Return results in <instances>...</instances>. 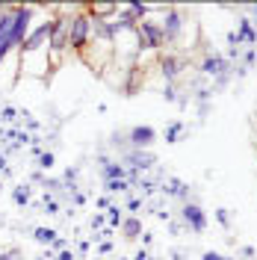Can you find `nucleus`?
Wrapping results in <instances>:
<instances>
[{
	"label": "nucleus",
	"mask_w": 257,
	"mask_h": 260,
	"mask_svg": "<svg viewBox=\"0 0 257 260\" xmlns=\"http://www.w3.org/2000/svg\"><path fill=\"white\" fill-rule=\"evenodd\" d=\"M33 240H36V243L39 245H53L56 243V231H53V228H45V225H39V228H33Z\"/></svg>",
	"instance_id": "16"
},
{
	"label": "nucleus",
	"mask_w": 257,
	"mask_h": 260,
	"mask_svg": "<svg viewBox=\"0 0 257 260\" xmlns=\"http://www.w3.org/2000/svg\"><path fill=\"white\" fill-rule=\"evenodd\" d=\"M104 225H107V213H95V216H92V222H89L92 234H101V231H104Z\"/></svg>",
	"instance_id": "25"
},
{
	"label": "nucleus",
	"mask_w": 257,
	"mask_h": 260,
	"mask_svg": "<svg viewBox=\"0 0 257 260\" xmlns=\"http://www.w3.org/2000/svg\"><path fill=\"white\" fill-rule=\"evenodd\" d=\"M151 243H154V234H145L142 231V248H148Z\"/></svg>",
	"instance_id": "38"
},
{
	"label": "nucleus",
	"mask_w": 257,
	"mask_h": 260,
	"mask_svg": "<svg viewBox=\"0 0 257 260\" xmlns=\"http://www.w3.org/2000/svg\"><path fill=\"white\" fill-rule=\"evenodd\" d=\"M0 260H27V254L21 248H3L0 251Z\"/></svg>",
	"instance_id": "26"
},
{
	"label": "nucleus",
	"mask_w": 257,
	"mask_h": 260,
	"mask_svg": "<svg viewBox=\"0 0 257 260\" xmlns=\"http://www.w3.org/2000/svg\"><path fill=\"white\" fill-rule=\"evenodd\" d=\"M50 27H53V18H45L42 24H36V27H33V30H30V36L24 39V45L18 48V53H21V59H27V56H36V53H45V50H48Z\"/></svg>",
	"instance_id": "3"
},
{
	"label": "nucleus",
	"mask_w": 257,
	"mask_h": 260,
	"mask_svg": "<svg viewBox=\"0 0 257 260\" xmlns=\"http://www.w3.org/2000/svg\"><path fill=\"white\" fill-rule=\"evenodd\" d=\"M157 68H160V74H163L166 83H177V77L186 71V59H183L180 53H160Z\"/></svg>",
	"instance_id": "8"
},
{
	"label": "nucleus",
	"mask_w": 257,
	"mask_h": 260,
	"mask_svg": "<svg viewBox=\"0 0 257 260\" xmlns=\"http://www.w3.org/2000/svg\"><path fill=\"white\" fill-rule=\"evenodd\" d=\"M104 189H107V195L127 192V189H130V183H127V178H121V180H110V183H104Z\"/></svg>",
	"instance_id": "22"
},
{
	"label": "nucleus",
	"mask_w": 257,
	"mask_h": 260,
	"mask_svg": "<svg viewBox=\"0 0 257 260\" xmlns=\"http://www.w3.org/2000/svg\"><path fill=\"white\" fill-rule=\"evenodd\" d=\"M18 115H21V110H15V107H0V124L6 127V124H15Z\"/></svg>",
	"instance_id": "20"
},
{
	"label": "nucleus",
	"mask_w": 257,
	"mask_h": 260,
	"mask_svg": "<svg viewBox=\"0 0 257 260\" xmlns=\"http://www.w3.org/2000/svg\"><path fill=\"white\" fill-rule=\"evenodd\" d=\"M68 30H71V12L68 15H53V27H50V39H48V62L50 68L65 59L68 50Z\"/></svg>",
	"instance_id": "1"
},
{
	"label": "nucleus",
	"mask_w": 257,
	"mask_h": 260,
	"mask_svg": "<svg viewBox=\"0 0 257 260\" xmlns=\"http://www.w3.org/2000/svg\"><path fill=\"white\" fill-rule=\"evenodd\" d=\"M127 142L130 148H151L157 142V130L151 124H136V127L127 130Z\"/></svg>",
	"instance_id": "11"
},
{
	"label": "nucleus",
	"mask_w": 257,
	"mask_h": 260,
	"mask_svg": "<svg viewBox=\"0 0 257 260\" xmlns=\"http://www.w3.org/2000/svg\"><path fill=\"white\" fill-rule=\"evenodd\" d=\"M248 15H251V21H257V3H251V6H242Z\"/></svg>",
	"instance_id": "37"
},
{
	"label": "nucleus",
	"mask_w": 257,
	"mask_h": 260,
	"mask_svg": "<svg viewBox=\"0 0 257 260\" xmlns=\"http://www.w3.org/2000/svg\"><path fill=\"white\" fill-rule=\"evenodd\" d=\"M110 145H113V148H118V151H121V154H127V151H130L127 133H118V130H115L113 136H110Z\"/></svg>",
	"instance_id": "21"
},
{
	"label": "nucleus",
	"mask_w": 257,
	"mask_h": 260,
	"mask_svg": "<svg viewBox=\"0 0 257 260\" xmlns=\"http://www.w3.org/2000/svg\"><path fill=\"white\" fill-rule=\"evenodd\" d=\"M77 251H80V254H89V240H80V243H77Z\"/></svg>",
	"instance_id": "39"
},
{
	"label": "nucleus",
	"mask_w": 257,
	"mask_h": 260,
	"mask_svg": "<svg viewBox=\"0 0 257 260\" xmlns=\"http://www.w3.org/2000/svg\"><path fill=\"white\" fill-rule=\"evenodd\" d=\"M98 172H101V180L110 183V180H121L127 175V166L121 160H113L107 154H98Z\"/></svg>",
	"instance_id": "10"
},
{
	"label": "nucleus",
	"mask_w": 257,
	"mask_h": 260,
	"mask_svg": "<svg viewBox=\"0 0 257 260\" xmlns=\"http://www.w3.org/2000/svg\"><path fill=\"white\" fill-rule=\"evenodd\" d=\"M0 186H3V180H0Z\"/></svg>",
	"instance_id": "40"
},
{
	"label": "nucleus",
	"mask_w": 257,
	"mask_h": 260,
	"mask_svg": "<svg viewBox=\"0 0 257 260\" xmlns=\"http://www.w3.org/2000/svg\"><path fill=\"white\" fill-rule=\"evenodd\" d=\"M183 133H186V124H183V121H169L166 130H163V139H166L169 145H175V142L183 139Z\"/></svg>",
	"instance_id": "14"
},
{
	"label": "nucleus",
	"mask_w": 257,
	"mask_h": 260,
	"mask_svg": "<svg viewBox=\"0 0 257 260\" xmlns=\"http://www.w3.org/2000/svg\"><path fill=\"white\" fill-rule=\"evenodd\" d=\"M121 234H124L127 240H136V237L142 234V219H139V216H124V222H121Z\"/></svg>",
	"instance_id": "15"
},
{
	"label": "nucleus",
	"mask_w": 257,
	"mask_h": 260,
	"mask_svg": "<svg viewBox=\"0 0 257 260\" xmlns=\"http://www.w3.org/2000/svg\"><path fill=\"white\" fill-rule=\"evenodd\" d=\"M12 18H15V3H0V65L6 62L12 50H18L12 39Z\"/></svg>",
	"instance_id": "6"
},
{
	"label": "nucleus",
	"mask_w": 257,
	"mask_h": 260,
	"mask_svg": "<svg viewBox=\"0 0 257 260\" xmlns=\"http://www.w3.org/2000/svg\"><path fill=\"white\" fill-rule=\"evenodd\" d=\"M142 207H145V198H142V195H130L127 204H124V210H130V216H136Z\"/></svg>",
	"instance_id": "24"
},
{
	"label": "nucleus",
	"mask_w": 257,
	"mask_h": 260,
	"mask_svg": "<svg viewBox=\"0 0 257 260\" xmlns=\"http://www.w3.org/2000/svg\"><path fill=\"white\" fill-rule=\"evenodd\" d=\"M36 160H39V172H50L53 162H56V157H53V151H42Z\"/></svg>",
	"instance_id": "23"
},
{
	"label": "nucleus",
	"mask_w": 257,
	"mask_h": 260,
	"mask_svg": "<svg viewBox=\"0 0 257 260\" xmlns=\"http://www.w3.org/2000/svg\"><path fill=\"white\" fill-rule=\"evenodd\" d=\"M133 260H151V254H148V248H139V251L133 254Z\"/></svg>",
	"instance_id": "36"
},
{
	"label": "nucleus",
	"mask_w": 257,
	"mask_h": 260,
	"mask_svg": "<svg viewBox=\"0 0 257 260\" xmlns=\"http://www.w3.org/2000/svg\"><path fill=\"white\" fill-rule=\"evenodd\" d=\"M39 207H42V213H48V216H56V213H59V201H56L50 192H45V198H42Z\"/></svg>",
	"instance_id": "19"
},
{
	"label": "nucleus",
	"mask_w": 257,
	"mask_h": 260,
	"mask_svg": "<svg viewBox=\"0 0 257 260\" xmlns=\"http://www.w3.org/2000/svg\"><path fill=\"white\" fill-rule=\"evenodd\" d=\"M53 260H74V251H71V248H62V251H59Z\"/></svg>",
	"instance_id": "33"
},
{
	"label": "nucleus",
	"mask_w": 257,
	"mask_h": 260,
	"mask_svg": "<svg viewBox=\"0 0 257 260\" xmlns=\"http://www.w3.org/2000/svg\"><path fill=\"white\" fill-rule=\"evenodd\" d=\"M136 45H139V53L142 50H163L166 48L160 21H151V18L139 21V27H136Z\"/></svg>",
	"instance_id": "5"
},
{
	"label": "nucleus",
	"mask_w": 257,
	"mask_h": 260,
	"mask_svg": "<svg viewBox=\"0 0 257 260\" xmlns=\"http://www.w3.org/2000/svg\"><path fill=\"white\" fill-rule=\"evenodd\" d=\"M201 260H234V257H222V254H216V251H204Z\"/></svg>",
	"instance_id": "32"
},
{
	"label": "nucleus",
	"mask_w": 257,
	"mask_h": 260,
	"mask_svg": "<svg viewBox=\"0 0 257 260\" xmlns=\"http://www.w3.org/2000/svg\"><path fill=\"white\" fill-rule=\"evenodd\" d=\"M160 30H163V39L166 45H175L183 39V30H186V15L177 9V6H166V12L160 18Z\"/></svg>",
	"instance_id": "4"
},
{
	"label": "nucleus",
	"mask_w": 257,
	"mask_h": 260,
	"mask_svg": "<svg viewBox=\"0 0 257 260\" xmlns=\"http://www.w3.org/2000/svg\"><path fill=\"white\" fill-rule=\"evenodd\" d=\"M254 254H257V251L251 248V245H242V257H245V260H254Z\"/></svg>",
	"instance_id": "34"
},
{
	"label": "nucleus",
	"mask_w": 257,
	"mask_h": 260,
	"mask_svg": "<svg viewBox=\"0 0 257 260\" xmlns=\"http://www.w3.org/2000/svg\"><path fill=\"white\" fill-rule=\"evenodd\" d=\"M0 175H12V169H9V160H6V154H0Z\"/></svg>",
	"instance_id": "31"
},
{
	"label": "nucleus",
	"mask_w": 257,
	"mask_h": 260,
	"mask_svg": "<svg viewBox=\"0 0 257 260\" xmlns=\"http://www.w3.org/2000/svg\"><path fill=\"white\" fill-rule=\"evenodd\" d=\"M163 98H166L169 104H175L177 101V86L175 83H166V86H163Z\"/></svg>",
	"instance_id": "27"
},
{
	"label": "nucleus",
	"mask_w": 257,
	"mask_h": 260,
	"mask_svg": "<svg viewBox=\"0 0 257 260\" xmlns=\"http://www.w3.org/2000/svg\"><path fill=\"white\" fill-rule=\"evenodd\" d=\"M113 251V240H101L98 243V254H110Z\"/></svg>",
	"instance_id": "30"
},
{
	"label": "nucleus",
	"mask_w": 257,
	"mask_h": 260,
	"mask_svg": "<svg viewBox=\"0 0 257 260\" xmlns=\"http://www.w3.org/2000/svg\"><path fill=\"white\" fill-rule=\"evenodd\" d=\"M89 42H92V18L86 15V9H77V12H71V30H68V50L71 53H86L89 48Z\"/></svg>",
	"instance_id": "2"
},
{
	"label": "nucleus",
	"mask_w": 257,
	"mask_h": 260,
	"mask_svg": "<svg viewBox=\"0 0 257 260\" xmlns=\"http://www.w3.org/2000/svg\"><path fill=\"white\" fill-rule=\"evenodd\" d=\"M237 39H240V45H248V48H254L257 45V27H254V21L251 18H237Z\"/></svg>",
	"instance_id": "13"
},
{
	"label": "nucleus",
	"mask_w": 257,
	"mask_h": 260,
	"mask_svg": "<svg viewBox=\"0 0 257 260\" xmlns=\"http://www.w3.org/2000/svg\"><path fill=\"white\" fill-rule=\"evenodd\" d=\"M113 204V198L110 195H101V198H95V207H98V213H107V207Z\"/></svg>",
	"instance_id": "29"
},
{
	"label": "nucleus",
	"mask_w": 257,
	"mask_h": 260,
	"mask_svg": "<svg viewBox=\"0 0 257 260\" xmlns=\"http://www.w3.org/2000/svg\"><path fill=\"white\" fill-rule=\"evenodd\" d=\"M216 222L228 231V228H231V213H228L225 207H219V210H216Z\"/></svg>",
	"instance_id": "28"
},
{
	"label": "nucleus",
	"mask_w": 257,
	"mask_h": 260,
	"mask_svg": "<svg viewBox=\"0 0 257 260\" xmlns=\"http://www.w3.org/2000/svg\"><path fill=\"white\" fill-rule=\"evenodd\" d=\"M124 207H118V204H110V207H107V228H121V222H124Z\"/></svg>",
	"instance_id": "17"
},
{
	"label": "nucleus",
	"mask_w": 257,
	"mask_h": 260,
	"mask_svg": "<svg viewBox=\"0 0 257 260\" xmlns=\"http://www.w3.org/2000/svg\"><path fill=\"white\" fill-rule=\"evenodd\" d=\"M12 201H15V207H27L30 204V186L27 183H18L15 189H12Z\"/></svg>",
	"instance_id": "18"
},
{
	"label": "nucleus",
	"mask_w": 257,
	"mask_h": 260,
	"mask_svg": "<svg viewBox=\"0 0 257 260\" xmlns=\"http://www.w3.org/2000/svg\"><path fill=\"white\" fill-rule=\"evenodd\" d=\"M180 219H183V225L189 228L192 234H204V231H207V213L201 210L198 201H186V204L180 207Z\"/></svg>",
	"instance_id": "9"
},
{
	"label": "nucleus",
	"mask_w": 257,
	"mask_h": 260,
	"mask_svg": "<svg viewBox=\"0 0 257 260\" xmlns=\"http://www.w3.org/2000/svg\"><path fill=\"white\" fill-rule=\"evenodd\" d=\"M71 195H74V204H77V207L86 204V192H71Z\"/></svg>",
	"instance_id": "35"
},
{
	"label": "nucleus",
	"mask_w": 257,
	"mask_h": 260,
	"mask_svg": "<svg viewBox=\"0 0 257 260\" xmlns=\"http://www.w3.org/2000/svg\"><path fill=\"white\" fill-rule=\"evenodd\" d=\"M160 192L169 195V198H180L183 204L189 201V195H192V189H189V183H183L180 178H166L160 183Z\"/></svg>",
	"instance_id": "12"
},
{
	"label": "nucleus",
	"mask_w": 257,
	"mask_h": 260,
	"mask_svg": "<svg viewBox=\"0 0 257 260\" xmlns=\"http://www.w3.org/2000/svg\"><path fill=\"white\" fill-rule=\"evenodd\" d=\"M121 162L127 169H136L139 175H145V172H151L157 166V154L151 148H130L127 154H121Z\"/></svg>",
	"instance_id": "7"
}]
</instances>
